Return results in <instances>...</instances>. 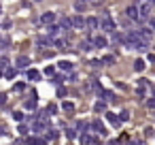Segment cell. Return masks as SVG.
I'll use <instances>...</instances> for the list:
<instances>
[{
	"label": "cell",
	"instance_id": "obj_1",
	"mask_svg": "<svg viewBox=\"0 0 155 145\" xmlns=\"http://www.w3.org/2000/svg\"><path fill=\"white\" fill-rule=\"evenodd\" d=\"M100 28H102L104 32H115L117 24H115V19L110 17L108 11H102V13H100Z\"/></svg>",
	"mask_w": 155,
	"mask_h": 145
},
{
	"label": "cell",
	"instance_id": "obj_2",
	"mask_svg": "<svg viewBox=\"0 0 155 145\" xmlns=\"http://www.w3.org/2000/svg\"><path fill=\"white\" fill-rule=\"evenodd\" d=\"M125 15H127L130 19H136V22H140V15H142V13H140V9H138V5L134 2L132 7H127V9H125Z\"/></svg>",
	"mask_w": 155,
	"mask_h": 145
},
{
	"label": "cell",
	"instance_id": "obj_3",
	"mask_svg": "<svg viewBox=\"0 0 155 145\" xmlns=\"http://www.w3.org/2000/svg\"><path fill=\"white\" fill-rule=\"evenodd\" d=\"M47 45H53V36H41V39H36V47L38 49H43V47H47Z\"/></svg>",
	"mask_w": 155,
	"mask_h": 145
},
{
	"label": "cell",
	"instance_id": "obj_4",
	"mask_svg": "<svg viewBox=\"0 0 155 145\" xmlns=\"http://www.w3.org/2000/svg\"><path fill=\"white\" fill-rule=\"evenodd\" d=\"M91 130L98 132V134H106V128H104V124H102L100 119H94V122H91Z\"/></svg>",
	"mask_w": 155,
	"mask_h": 145
},
{
	"label": "cell",
	"instance_id": "obj_5",
	"mask_svg": "<svg viewBox=\"0 0 155 145\" xmlns=\"http://www.w3.org/2000/svg\"><path fill=\"white\" fill-rule=\"evenodd\" d=\"M72 26H74L77 30H79V28H87V19H83L81 15H74V17H72Z\"/></svg>",
	"mask_w": 155,
	"mask_h": 145
},
{
	"label": "cell",
	"instance_id": "obj_6",
	"mask_svg": "<svg viewBox=\"0 0 155 145\" xmlns=\"http://www.w3.org/2000/svg\"><path fill=\"white\" fill-rule=\"evenodd\" d=\"M138 34H140V36L149 43V41L153 39V28H138Z\"/></svg>",
	"mask_w": 155,
	"mask_h": 145
},
{
	"label": "cell",
	"instance_id": "obj_7",
	"mask_svg": "<svg viewBox=\"0 0 155 145\" xmlns=\"http://www.w3.org/2000/svg\"><path fill=\"white\" fill-rule=\"evenodd\" d=\"M41 22H43L45 26H51V24L55 22V13H51V11H49V13H43V17H41Z\"/></svg>",
	"mask_w": 155,
	"mask_h": 145
},
{
	"label": "cell",
	"instance_id": "obj_8",
	"mask_svg": "<svg viewBox=\"0 0 155 145\" xmlns=\"http://www.w3.org/2000/svg\"><path fill=\"white\" fill-rule=\"evenodd\" d=\"M60 28H62L64 32H66V30H72V28H74V26H72V19H70V17H62V19H60Z\"/></svg>",
	"mask_w": 155,
	"mask_h": 145
},
{
	"label": "cell",
	"instance_id": "obj_9",
	"mask_svg": "<svg viewBox=\"0 0 155 145\" xmlns=\"http://www.w3.org/2000/svg\"><path fill=\"white\" fill-rule=\"evenodd\" d=\"M60 32H64V30H62L60 26H55V24H51V26H47V34H49V36H53V39H58V34H60Z\"/></svg>",
	"mask_w": 155,
	"mask_h": 145
},
{
	"label": "cell",
	"instance_id": "obj_10",
	"mask_svg": "<svg viewBox=\"0 0 155 145\" xmlns=\"http://www.w3.org/2000/svg\"><path fill=\"white\" fill-rule=\"evenodd\" d=\"M15 66H17V68H26V66H30V58H28V56H19V58L15 60Z\"/></svg>",
	"mask_w": 155,
	"mask_h": 145
},
{
	"label": "cell",
	"instance_id": "obj_11",
	"mask_svg": "<svg viewBox=\"0 0 155 145\" xmlns=\"http://www.w3.org/2000/svg\"><path fill=\"white\" fill-rule=\"evenodd\" d=\"M94 47H98V49H102V47H106V36H102V34H98V36L94 39Z\"/></svg>",
	"mask_w": 155,
	"mask_h": 145
},
{
	"label": "cell",
	"instance_id": "obj_12",
	"mask_svg": "<svg viewBox=\"0 0 155 145\" xmlns=\"http://www.w3.org/2000/svg\"><path fill=\"white\" fill-rule=\"evenodd\" d=\"M94 111H96V113H106V100L100 98V100L94 105Z\"/></svg>",
	"mask_w": 155,
	"mask_h": 145
},
{
	"label": "cell",
	"instance_id": "obj_13",
	"mask_svg": "<svg viewBox=\"0 0 155 145\" xmlns=\"http://www.w3.org/2000/svg\"><path fill=\"white\" fill-rule=\"evenodd\" d=\"M106 119H108L115 128H119V126H121V117H117L115 113H106Z\"/></svg>",
	"mask_w": 155,
	"mask_h": 145
},
{
	"label": "cell",
	"instance_id": "obj_14",
	"mask_svg": "<svg viewBox=\"0 0 155 145\" xmlns=\"http://www.w3.org/2000/svg\"><path fill=\"white\" fill-rule=\"evenodd\" d=\"M28 145H47V139H38V136H28L26 141Z\"/></svg>",
	"mask_w": 155,
	"mask_h": 145
},
{
	"label": "cell",
	"instance_id": "obj_15",
	"mask_svg": "<svg viewBox=\"0 0 155 145\" xmlns=\"http://www.w3.org/2000/svg\"><path fill=\"white\" fill-rule=\"evenodd\" d=\"M98 26H100V22L96 17H87V30H96Z\"/></svg>",
	"mask_w": 155,
	"mask_h": 145
},
{
	"label": "cell",
	"instance_id": "obj_16",
	"mask_svg": "<svg viewBox=\"0 0 155 145\" xmlns=\"http://www.w3.org/2000/svg\"><path fill=\"white\" fill-rule=\"evenodd\" d=\"M28 79H30V81H38V79H41V73H38L36 68H30V71H28Z\"/></svg>",
	"mask_w": 155,
	"mask_h": 145
},
{
	"label": "cell",
	"instance_id": "obj_17",
	"mask_svg": "<svg viewBox=\"0 0 155 145\" xmlns=\"http://www.w3.org/2000/svg\"><path fill=\"white\" fill-rule=\"evenodd\" d=\"M98 96H100L102 100H113V98H115V94H113L110 90H102V92H100Z\"/></svg>",
	"mask_w": 155,
	"mask_h": 145
},
{
	"label": "cell",
	"instance_id": "obj_18",
	"mask_svg": "<svg viewBox=\"0 0 155 145\" xmlns=\"http://www.w3.org/2000/svg\"><path fill=\"white\" fill-rule=\"evenodd\" d=\"M89 128H91V124H87V122H77V130H81V134H83V132H89Z\"/></svg>",
	"mask_w": 155,
	"mask_h": 145
},
{
	"label": "cell",
	"instance_id": "obj_19",
	"mask_svg": "<svg viewBox=\"0 0 155 145\" xmlns=\"http://www.w3.org/2000/svg\"><path fill=\"white\" fill-rule=\"evenodd\" d=\"M134 68H136V73H142L144 71V60H140V58L134 60Z\"/></svg>",
	"mask_w": 155,
	"mask_h": 145
},
{
	"label": "cell",
	"instance_id": "obj_20",
	"mask_svg": "<svg viewBox=\"0 0 155 145\" xmlns=\"http://www.w3.org/2000/svg\"><path fill=\"white\" fill-rule=\"evenodd\" d=\"M81 143H83V145H94V139H91L87 132H83V134H81Z\"/></svg>",
	"mask_w": 155,
	"mask_h": 145
},
{
	"label": "cell",
	"instance_id": "obj_21",
	"mask_svg": "<svg viewBox=\"0 0 155 145\" xmlns=\"http://www.w3.org/2000/svg\"><path fill=\"white\" fill-rule=\"evenodd\" d=\"M79 47H81V51H91V47H94V45H91L89 41H81V45H79Z\"/></svg>",
	"mask_w": 155,
	"mask_h": 145
},
{
	"label": "cell",
	"instance_id": "obj_22",
	"mask_svg": "<svg viewBox=\"0 0 155 145\" xmlns=\"http://www.w3.org/2000/svg\"><path fill=\"white\" fill-rule=\"evenodd\" d=\"M62 109H64L66 113H72V111H74V105H72V102H66V100H64V102H62Z\"/></svg>",
	"mask_w": 155,
	"mask_h": 145
},
{
	"label": "cell",
	"instance_id": "obj_23",
	"mask_svg": "<svg viewBox=\"0 0 155 145\" xmlns=\"http://www.w3.org/2000/svg\"><path fill=\"white\" fill-rule=\"evenodd\" d=\"M74 11H85V0H77V2H74Z\"/></svg>",
	"mask_w": 155,
	"mask_h": 145
},
{
	"label": "cell",
	"instance_id": "obj_24",
	"mask_svg": "<svg viewBox=\"0 0 155 145\" xmlns=\"http://www.w3.org/2000/svg\"><path fill=\"white\" fill-rule=\"evenodd\" d=\"M58 66H60L62 71H72V62H66V60H64V62H60Z\"/></svg>",
	"mask_w": 155,
	"mask_h": 145
},
{
	"label": "cell",
	"instance_id": "obj_25",
	"mask_svg": "<svg viewBox=\"0 0 155 145\" xmlns=\"http://www.w3.org/2000/svg\"><path fill=\"white\" fill-rule=\"evenodd\" d=\"M15 75H17V66H15V68H7V73H5V77H7V79H13Z\"/></svg>",
	"mask_w": 155,
	"mask_h": 145
},
{
	"label": "cell",
	"instance_id": "obj_26",
	"mask_svg": "<svg viewBox=\"0 0 155 145\" xmlns=\"http://www.w3.org/2000/svg\"><path fill=\"white\" fill-rule=\"evenodd\" d=\"M113 60H115L113 56H106V58H102V66H110V64H113Z\"/></svg>",
	"mask_w": 155,
	"mask_h": 145
},
{
	"label": "cell",
	"instance_id": "obj_27",
	"mask_svg": "<svg viewBox=\"0 0 155 145\" xmlns=\"http://www.w3.org/2000/svg\"><path fill=\"white\" fill-rule=\"evenodd\" d=\"M64 79H66L64 75H53V77H51V81H53V83H58V85H60V83H62Z\"/></svg>",
	"mask_w": 155,
	"mask_h": 145
},
{
	"label": "cell",
	"instance_id": "obj_28",
	"mask_svg": "<svg viewBox=\"0 0 155 145\" xmlns=\"http://www.w3.org/2000/svg\"><path fill=\"white\" fill-rule=\"evenodd\" d=\"M26 109H36V98L32 96V100H26Z\"/></svg>",
	"mask_w": 155,
	"mask_h": 145
},
{
	"label": "cell",
	"instance_id": "obj_29",
	"mask_svg": "<svg viewBox=\"0 0 155 145\" xmlns=\"http://www.w3.org/2000/svg\"><path fill=\"white\" fill-rule=\"evenodd\" d=\"M55 136H58V132H55V130H51V128H47V141H53Z\"/></svg>",
	"mask_w": 155,
	"mask_h": 145
},
{
	"label": "cell",
	"instance_id": "obj_30",
	"mask_svg": "<svg viewBox=\"0 0 155 145\" xmlns=\"http://www.w3.org/2000/svg\"><path fill=\"white\" fill-rule=\"evenodd\" d=\"M13 119H15V122H21V119H24V113H21V111H13Z\"/></svg>",
	"mask_w": 155,
	"mask_h": 145
},
{
	"label": "cell",
	"instance_id": "obj_31",
	"mask_svg": "<svg viewBox=\"0 0 155 145\" xmlns=\"http://www.w3.org/2000/svg\"><path fill=\"white\" fill-rule=\"evenodd\" d=\"M55 111H58V105H53V102H51V105L47 107V113H49V115H53Z\"/></svg>",
	"mask_w": 155,
	"mask_h": 145
},
{
	"label": "cell",
	"instance_id": "obj_32",
	"mask_svg": "<svg viewBox=\"0 0 155 145\" xmlns=\"http://www.w3.org/2000/svg\"><path fill=\"white\" fill-rule=\"evenodd\" d=\"M66 136H68V139H74V136H77V130H72V128H66Z\"/></svg>",
	"mask_w": 155,
	"mask_h": 145
},
{
	"label": "cell",
	"instance_id": "obj_33",
	"mask_svg": "<svg viewBox=\"0 0 155 145\" xmlns=\"http://www.w3.org/2000/svg\"><path fill=\"white\" fill-rule=\"evenodd\" d=\"M119 117H121V122H127V119H130V113H127V111H121Z\"/></svg>",
	"mask_w": 155,
	"mask_h": 145
},
{
	"label": "cell",
	"instance_id": "obj_34",
	"mask_svg": "<svg viewBox=\"0 0 155 145\" xmlns=\"http://www.w3.org/2000/svg\"><path fill=\"white\" fill-rule=\"evenodd\" d=\"M45 75H47V77H53V75H55V71H53L51 66H47V68H45Z\"/></svg>",
	"mask_w": 155,
	"mask_h": 145
},
{
	"label": "cell",
	"instance_id": "obj_35",
	"mask_svg": "<svg viewBox=\"0 0 155 145\" xmlns=\"http://www.w3.org/2000/svg\"><path fill=\"white\" fill-rule=\"evenodd\" d=\"M123 143V139H110L108 141V145H121Z\"/></svg>",
	"mask_w": 155,
	"mask_h": 145
},
{
	"label": "cell",
	"instance_id": "obj_36",
	"mask_svg": "<svg viewBox=\"0 0 155 145\" xmlns=\"http://www.w3.org/2000/svg\"><path fill=\"white\" fill-rule=\"evenodd\" d=\"M9 66V60L7 58H0V68H7Z\"/></svg>",
	"mask_w": 155,
	"mask_h": 145
},
{
	"label": "cell",
	"instance_id": "obj_37",
	"mask_svg": "<svg viewBox=\"0 0 155 145\" xmlns=\"http://www.w3.org/2000/svg\"><path fill=\"white\" fill-rule=\"evenodd\" d=\"M17 130H19V134H28V126H24V124H21Z\"/></svg>",
	"mask_w": 155,
	"mask_h": 145
},
{
	"label": "cell",
	"instance_id": "obj_38",
	"mask_svg": "<svg viewBox=\"0 0 155 145\" xmlns=\"http://www.w3.org/2000/svg\"><path fill=\"white\" fill-rule=\"evenodd\" d=\"M147 107H149V109H155V98H149V100H147Z\"/></svg>",
	"mask_w": 155,
	"mask_h": 145
},
{
	"label": "cell",
	"instance_id": "obj_39",
	"mask_svg": "<svg viewBox=\"0 0 155 145\" xmlns=\"http://www.w3.org/2000/svg\"><path fill=\"white\" fill-rule=\"evenodd\" d=\"M125 145H142V141L140 139H134V141H127Z\"/></svg>",
	"mask_w": 155,
	"mask_h": 145
},
{
	"label": "cell",
	"instance_id": "obj_40",
	"mask_svg": "<svg viewBox=\"0 0 155 145\" xmlns=\"http://www.w3.org/2000/svg\"><path fill=\"white\" fill-rule=\"evenodd\" d=\"M7 102V94H2V92H0V107H2Z\"/></svg>",
	"mask_w": 155,
	"mask_h": 145
},
{
	"label": "cell",
	"instance_id": "obj_41",
	"mask_svg": "<svg viewBox=\"0 0 155 145\" xmlns=\"http://www.w3.org/2000/svg\"><path fill=\"white\" fill-rule=\"evenodd\" d=\"M149 28H153V30H155V17H149Z\"/></svg>",
	"mask_w": 155,
	"mask_h": 145
},
{
	"label": "cell",
	"instance_id": "obj_42",
	"mask_svg": "<svg viewBox=\"0 0 155 145\" xmlns=\"http://www.w3.org/2000/svg\"><path fill=\"white\" fill-rule=\"evenodd\" d=\"M144 134H147V136H153L155 132H153V128H147V130H144Z\"/></svg>",
	"mask_w": 155,
	"mask_h": 145
},
{
	"label": "cell",
	"instance_id": "obj_43",
	"mask_svg": "<svg viewBox=\"0 0 155 145\" xmlns=\"http://www.w3.org/2000/svg\"><path fill=\"white\" fill-rule=\"evenodd\" d=\"M149 62H151V64L155 62V54H149Z\"/></svg>",
	"mask_w": 155,
	"mask_h": 145
},
{
	"label": "cell",
	"instance_id": "obj_44",
	"mask_svg": "<svg viewBox=\"0 0 155 145\" xmlns=\"http://www.w3.org/2000/svg\"><path fill=\"white\" fill-rule=\"evenodd\" d=\"M0 77H2V68H0Z\"/></svg>",
	"mask_w": 155,
	"mask_h": 145
},
{
	"label": "cell",
	"instance_id": "obj_45",
	"mask_svg": "<svg viewBox=\"0 0 155 145\" xmlns=\"http://www.w3.org/2000/svg\"><path fill=\"white\" fill-rule=\"evenodd\" d=\"M151 2H153V5H155V0H151Z\"/></svg>",
	"mask_w": 155,
	"mask_h": 145
},
{
	"label": "cell",
	"instance_id": "obj_46",
	"mask_svg": "<svg viewBox=\"0 0 155 145\" xmlns=\"http://www.w3.org/2000/svg\"><path fill=\"white\" fill-rule=\"evenodd\" d=\"M36 2H41V0H36Z\"/></svg>",
	"mask_w": 155,
	"mask_h": 145
}]
</instances>
